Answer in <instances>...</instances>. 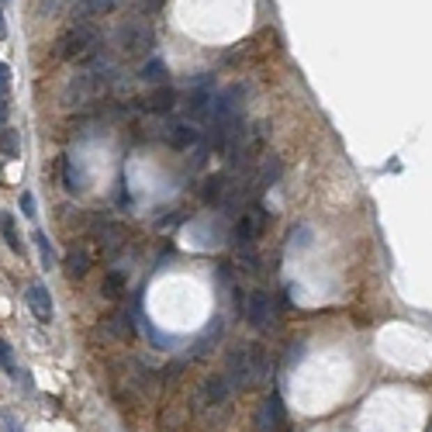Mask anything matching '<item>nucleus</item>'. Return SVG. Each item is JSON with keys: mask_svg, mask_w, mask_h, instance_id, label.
<instances>
[{"mask_svg": "<svg viewBox=\"0 0 432 432\" xmlns=\"http://www.w3.org/2000/svg\"><path fill=\"white\" fill-rule=\"evenodd\" d=\"M173 104H176V90H173L170 84L156 86V90L146 97V111H153V114H167V111H173Z\"/></svg>", "mask_w": 432, "mask_h": 432, "instance_id": "obj_14", "label": "nucleus"}, {"mask_svg": "<svg viewBox=\"0 0 432 432\" xmlns=\"http://www.w3.org/2000/svg\"><path fill=\"white\" fill-rule=\"evenodd\" d=\"M0 153H3L7 160H17V153H21V135H17L14 128H3V132H0Z\"/></svg>", "mask_w": 432, "mask_h": 432, "instance_id": "obj_20", "label": "nucleus"}, {"mask_svg": "<svg viewBox=\"0 0 432 432\" xmlns=\"http://www.w3.org/2000/svg\"><path fill=\"white\" fill-rule=\"evenodd\" d=\"M24 301H28V308H31V315L38 322H52V294H49L45 284H28Z\"/></svg>", "mask_w": 432, "mask_h": 432, "instance_id": "obj_9", "label": "nucleus"}, {"mask_svg": "<svg viewBox=\"0 0 432 432\" xmlns=\"http://www.w3.org/2000/svg\"><path fill=\"white\" fill-rule=\"evenodd\" d=\"M93 236L104 242V249H118V246H121V239H125V236H121V229H118V225H111V222H97V225H93Z\"/></svg>", "mask_w": 432, "mask_h": 432, "instance_id": "obj_18", "label": "nucleus"}, {"mask_svg": "<svg viewBox=\"0 0 432 432\" xmlns=\"http://www.w3.org/2000/svg\"><path fill=\"white\" fill-rule=\"evenodd\" d=\"M211 100H215V93H211V77H197L190 90H187V97H183V111L190 114V118H204V114H211Z\"/></svg>", "mask_w": 432, "mask_h": 432, "instance_id": "obj_6", "label": "nucleus"}, {"mask_svg": "<svg viewBox=\"0 0 432 432\" xmlns=\"http://www.w3.org/2000/svg\"><path fill=\"white\" fill-rule=\"evenodd\" d=\"M63 187H66L70 194H80V190H84V173H80L73 156H63Z\"/></svg>", "mask_w": 432, "mask_h": 432, "instance_id": "obj_16", "label": "nucleus"}, {"mask_svg": "<svg viewBox=\"0 0 432 432\" xmlns=\"http://www.w3.org/2000/svg\"><path fill=\"white\" fill-rule=\"evenodd\" d=\"M284 426V398L273 391L263 405H259V415H256V432H277Z\"/></svg>", "mask_w": 432, "mask_h": 432, "instance_id": "obj_8", "label": "nucleus"}, {"mask_svg": "<svg viewBox=\"0 0 432 432\" xmlns=\"http://www.w3.org/2000/svg\"><path fill=\"white\" fill-rule=\"evenodd\" d=\"M35 242H38V256H42V266H45V270H52V266H56V249H52V242L45 239V232H35Z\"/></svg>", "mask_w": 432, "mask_h": 432, "instance_id": "obj_21", "label": "nucleus"}, {"mask_svg": "<svg viewBox=\"0 0 432 432\" xmlns=\"http://www.w3.org/2000/svg\"><path fill=\"white\" fill-rule=\"evenodd\" d=\"M266 222H270V215L259 208V204H253V208H246L242 215H239V222L232 225V242L242 249V246H253L259 236H263V229H266Z\"/></svg>", "mask_w": 432, "mask_h": 432, "instance_id": "obj_4", "label": "nucleus"}, {"mask_svg": "<svg viewBox=\"0 0 432 432\" xmlns=\"http://www.w3.org/2000/svg\"><path fill=\"white\" fill-rule=\"evenodd\" d=\"M232 384H229V377H208L204 380V387H201V405H208V408H218V405H225L229 398H232Z\"/></svg>", "mask_w": 432, "mask_h": 432, "instance_id": "obj_10", "label": "nucleus"}, {"mask_svg": "<svg viewBox=\"0 0 432 432\" xmlns=\"http://www.w3.org/2000/svg\"><path fill=\"white\" fill-rule=\"evenodd\" d=\"M121 0H77L73 7H77V14L80 17H93V14H107V10H114Z\"/></svg>", "mask_w": 432, "mask_h": 432, "instance_id": "obj_19", "label": "nucleus"}, {"mask_svg": "<svg viewBox=\"0 0 432 432\" xmlns=\"http://www.w3.org/2000/svg\"><path fill=\"white\" fill-rule=\"evenodd\" d=\"M0 236H3V242H7V249H14L17 256L24 253V242H21V236H17V225H14V215H0Z\"/></svg>", "mask_w": 432, "mask_h": 432, "instance_id": "obj_17", "label": "nucleus"}, {"mask_svg": "<svg viewBox=\"0 0 432 432\" xmlns=\"http://www.w3.org/2000/svg\"><path fill=\"white\" fill-rule=\"evenodd\" d=\"M97 52H100V35L90 24H73L56 38V56L66 63H84V59H93Z\"/></svg>", "mask_w": 432, "mask_h": 432, "instance_id": "obj_2", "label": "nucleus"}, {"mask_svg": "<svg viewBox=\"0 0 432 432\" xmlns=\"http://www.w3.org/2000/svg\"><path fill=\"white\" fill-rule=\"evenodd\" d=\"M160 135L167 139V146H173L176 153L194 149V146L201 142V132H197V125H194V121H173V125H167Z\"/></svg>", "mask_w": 432, "mask_h": 432, "instance_id": "obj_7", "label": "nucleus"}, {"mask_svg": "<svg viewBox=\"0 0 432 432\" xmlns=\"http://www.w3.org/2000/svg\"><path fill=\"white\" fill-rule=\"evenodd\" d=\"M114 45H118L128 59H146V56L156 49V35H153V28H149V24L132 21V24H121V28H118Z\"/></svg>", "mask_w": 432, "mask_h": 432, "instance_id": "obj_3", "label": "nucleus"}, {"mask_svg": "<svg viewBox=\"0 0 432 432\" xmlns=\"http://www.w3.org/2000/svg\"><path fill=\"white\" fill-rule=\"evenodd\" d=\"M225 197V176H211L204 183V201H222Z\"/></svg>", "mask_w": 432, "mask_h": 432, "instance_id": "obj_23", "label": "nucleus"}, {"mask_svg": "<svg viewBox=\"0 0 432 432\" xmlns=\"http://www.w3.org/2000/svg\"><path fill=\"white\" fill-rule=\"evenodd\" d=\"M270 370H273V363H270L266 349H259V346H242V349H236V353L229 356L225 377H229L232 387L249 391V387H259V384L270 380Z\"/></svg>", "mask_w": 432, "mask_h": 432, "instance_id": "obj_1", "label": "nucleus"}, {"mask_svg": "<svg viewBox=\"0 0 432 432\" xmlns=\"http://www.w3.org/2000/svg\"><path fill=\"white\" fill-rule=\"evenodd\" d=\"M7 114H10V104H7V100L0 97V132L7 128Z\"/></svg>", "mask_w": 432, "mask_h": 432, "instance_id": "obj_28", "label": "nucleus"}, {"mask_svg": "<svg viewBox=\"0 0 432 432\" xmlns=\"http://www.w3.org/2000/svg\"><path fill=\"white\" fill-rule=\"evenodd\" d=\"M21 211H24V218H35V197L28 190L21 194Z\"/></svg>", "mask_w": 432, "mask_h": 432, "instance_id": "obj_27", "label": "nucleus"}, {"mask_svg": "<svg viewBox=\"0 0 432 432\" xmlns=\"http://www.w3.org/2000/svg\"><path fill=\"white\" fill-rule=\"evenodd\" d=\"M0 426H3V432H21V422L10 412H0Z\"/></svg>", "mask_w": 432, "mask_h": 432, "instance_id": "obj_26", "label": "nucleus"}, {"mask_svg": "<svg viewBox=\"0 0 432 432\" xmlns=\"http://www.w3.org/2000/svg\"><path fill=\"white\" fill-rule=\"evenodd\" d=\"M86 270H90V253H86L84 246H73L66 253V259H63V273L70 280H80V277H86Z\"/></svg>", "mask_w": 432, "mask_h": 432, "instance_id": "obj_13", "label": "nucleus"}, {"mask_svg": "<svg viewBox=\"0 0 432 432\" xmlns=\"http://www.w3.org/2000/svg\"><path fill=\"white\" fill-rule=\"evenodd\" d=\"M0 38H7V24H3V14H0Z\"/></svg>", "mask_w": 432, "mask_h": 432, "instance_id": "obj_30", "label": "nucleus"}, {"mask_svg": "<svg viewBox=\"0 0 432 432\" xmlns=\"http://www.w3.org/2000/svg\"><path fill=\"white\" fill-rule=\"evenodd\" d=\"M125 294H128V277H125V270H107L104 280H100V298L121 301Z\"/></svg>", "mask_w": 432, "mask_h": 432, "instance_id": "obj_12", "label": "nucleus"}, {"mask_svg": "<svg viewBox=\"0 0 432 432\" xmlns=\"http://www.w3.org/2000/svg\"><path fill=\"white\" fill-rule=\"evenodd\" d=\"M239 263L246 266V273H256V266H259V259H256V253L249 249V246H242L239 249Z\"/></svg>", "mask_w": 432, "mask_h": 432, "instance_id": "obj_25", "label": "nucleus"}, {"mask_svg": "<svg viewBox=\"0 0 432 432\" xmlns=\"http://www.w3.org/2000/svg\"><path fill=\"white\" fill-rule=\"evenodd\" d=\"M132 336V315L128 311H111L104 322H100V339H125Z\"/></svg>", "mask_w": 432, "mask_h": 432, "instance_id": "obj_11", "label": "nucleus"}, {"mask_svg": "<svg viewBox=\"0 0 432 432\" xmlns=\"http://www.w3.org/2000/svg\"><path fill=\"white\" fill-rule=\"evenodd\" d=\"M7 84H10V70H7V66L0 63V93L7 90Z\"/></svg>", "mask_w": 432, "mask_h": 432, "instance_id": "obj_29", "label": "nucleus"}, {"mask_svg": "<svg viewBox=\"0 0 432 432\" xmlns=\"http://www.w3.org/2000/svg\"><path fill=\"white\" fill-rule=\"evenodd\" d=\"M146 84L153 86H167L170 84V70H167V63L163 59H146V66H142V73H139Z\"/></svg>", "mask_w": 432, "mask_h": 432, "instance_id": "obj_15", "label": "nucleus"}, {"mask_svg": "<svg viewBox=\"0 0 432 432\" xmlns=\"http://www.w3.org/2000/svg\"><path fill=\"white\" fill-rule=\"evenodd\" d=\"M0 370H3L7 377H17V363H14V356H10V343H7V339H0Z\"/></svg>", "mask_w": 432, "mask_h": 432, "instance_id": "obj_22", "label": "nucleus"}, {"mask_svg": "<svg viewBox=\"0 0 432 432\" xmlns=\"http://www.w3.org/2000/svg\"><path fill=\"white\" fill-rule=\"evenodd\" d=\"M242 315H246V322L253 329H270L277 322V301H273V294L270 291H253L246 298V304H242Z\"/></svg>", "mask_w": 432, "mask_h": 432, "instance_id": "obj_5", "label": "nucleus"}, {"mask_svg": "<svg viewBox=\"0 0 432 432\" xmlns=\"http://www.w3.org/2000/svg\"><path fill=\"white\" fill-rule=\"evenodd\" d=\"M308 239H311V229L308 225H298L291 232V246H298V249H308Z\"/></svg>", "mask_w": 432, "mask_h": 432, "instance_id": "obj_24", "label": "nucleus"}]
</instances>
